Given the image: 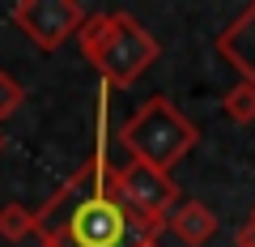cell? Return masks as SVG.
<instances>
[{"mask_svg": "<svg viewBox=\"0 0 255 247\" xmlns=\"http://www.w3.org/2000/svg\"><path fill=\"white\" fill-rule=\"evenodd\" d=\"M107 94L111 90L102 85L98 90V119H94V149L85 158V166L38 209V243L43 247H140V243L162 239L115 192Z\"/></svg>", "mask_w": 255, "mask_h": 247, "instance_id": "6da1fadb", "label": "cell"}, {"mask_svg": "<svg viewBox=\"0 0 255 247\" xmlns=\"http://www.w3.org/2000/svg\"><path fill=\"white\" fill-rule=\"evenodd\" d=\"M77 47H81V55L98 68V77H102L107 90L136 85L140 77L157 64V55H162V43L124 9L90 13L85 26L77 30Z\"/></svg>", "mask_w": 255, "mask_h": 247, "instance_id": "7a4b0ae2", "label": "cell"}, {"mask_svg": "<svg viewBox=\"0 0 255 247\" xmlns=\"http://www.w3.org/2000/svg\"><path fill=\"white\" fill-rule=\"evenodd\" d=\"M196 141H200L196 124L166 94H153L149 102H140V111L119 128V145L128 149V158H140L166 175L187 149H196Z\"/></svg>", "mask_w": 255, "mask_h": 247, "instance_id": "3957f363", "label": "cell"}, {"mask_svg": "<svg viewBox=\"0 0 255 247\" xmlns=\"http://www.w3.org/2000/svg\"><path fill=\"white\" fill-rule=\"evenodd\" d=\"M115 192H119V201L136 213L149 230H157V235L166 230V218L174 213V205L183 201L179 183L166 171L140 162V158H128V162L115 166Z\"/></svg>", "mask_w": 255, "mask_h": 247, "instance_id": "277c9868", "label": "cell"}, {"mask_svg": "<svg viewBox=\"0 0 255 247\" xmlns=\"http://www.w3.org/2000/svg\"><path fill=\"white\" fill-rule=\"evenodd\" d=\"M85 4L77 0H17L9 13V21L43 51H60L68 38H77V30L85 26Z\"/></svg>", "mask_w": 255, "mask_h": 247, "instance_id": "5b68a950", "label": "cell"}, {"mask_svg": "<svg viewBox=\"0 0 255 247\" xmlns=\"http://www.w3.org/2000/svg\"><path fill=\"white\" fill-rule=\"evenodd\" d=\"M217 55L247 85H255V4H247V9L217 34Z\"/></svg>", "mask_w": 255, "mask_h": 247, "instance_id": "8992f818", "label": "cell"}, {"mask_svg": "<svg viewBox=\"0 0 255 247\" xmlns=\"http://www.w3.org/2000/svg\"><path fill=\"white\" fill-rule=\"evenodd\" d=\"M166 230H170L179 243H187V247H204L217 235V213L204 201H179L174 213L166 218Z\"/></svg>", "mask_w": 255, "mask_h": 247, "instance_id": "52a82bcc", "label": "cell"}, {"mask_svg": "<svg viewBox=\"0 0 255 247\" xmlns=\"http://www.w3.org/2000/svg\"><path fill=\"white\" fill-rule=\"evenodd\" d=\"M38 239V213L26 209V205L9 201V205H0V239L4 243H21V239Z\"/></svg>", "mask_w": 255, "mask_h": 247, "instance_id": "ba28073f", "label": "cell"}, {"mask_svg": "<svg viewBox=\"0 0 255 247\" xmlns=\"http://www.w3.org/2000/svg\"><path fill=\"white\" fill-rule=\"evenodd\" d=\"M221 111H226L230 124H255V85L238 81L234 90H226V98H221Z\"/></svg>", "mask_w": 255, "mask_h": 247, "instance_id": "9c48e42d", "label": "cell"}, {"mask_svg": "<svg viewBox=\"0 0 255 247\" xmlns=\"http://www.w3.org/2000/svg\"><path fill=\"white\" fill-rule=\"evenodd\" d=\"M21 102H26V85H21L13 73H4V68H0V124L17 115Z\"/></svg>", "mask_w": 255, "mask_h": 247, "instance_id": "30bf717a", "label": "cell"}, {"mask_svg": "<svg viewBox=\"0 0 255 247\" xmlns=\"http://www.w3.org/2000/svg\"><path fill=\"white\" fill-rule=\"evenodd\" d=\"M234 247H255V226H251V222H243V226H238Z\"/></svg>", "mask_w": 255, "mask_h": 247, "instance_id": "8fae6325", "label": "cell"}, {"mask_svg": "<svg viewBox=\"0 0 255 247\" xmlns=\"http://www.w3.org/2000/svg\"><path fill=\"white\" fill-rule=\"evenodd\" d=\"M247 222H251V226H255V205H251V218H247Z\"/></svg>", "mask_w": 255, "mask_h": 247, "instance_id": "7c38bea8", "label": "cell"}, {"mask_svg": "<svg viewBox=\"0 0 255 247\" xmlns=\"http://www.w3.org/2000/svg\"><path fill=\"white\" fill-rule=\"evenodd\" d=\"M140 247H162V243H157V239H153V243H140Z\"/></svg>", "mask_w": 255, "mask_h": 247, "instance_id": "4fadbf2b", "label": "cell"}, {"mask_svg": "<svg viewBox=\"0 0 255 247\" xmlns=\"http://www.w3.org/2000/svg\"><path fill=\"white\" fill-rule=\"evenodd\" d=\"M0 149H4V132H0Z\"/></svg>", "mask_w": 255, "mask_h": 247, "instance_id": "5bb4252c", "label": "cell"}]
</instances>
